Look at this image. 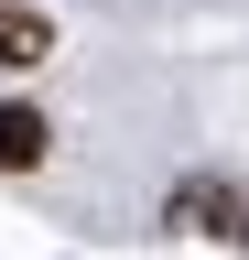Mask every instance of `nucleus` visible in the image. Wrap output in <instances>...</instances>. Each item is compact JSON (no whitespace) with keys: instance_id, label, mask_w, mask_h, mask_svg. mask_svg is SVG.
Here are the masks:
<instances>
[{"instance_id":"obj_1","label":"nucleus","mask_w":249,"mask_h":260,"mask_svg":"<svg viewBox=\"0 0 249 260\" xmlns=\"http://www.w3.org/2000/svg\"><path fill=\"white\" fill-rule=\"evenodd\" d=\"M44 54H54V22H44V11H0V65H11V76L44 65Z\"/></svg>"},{"instance_id":"obj_2","label":"nucleus","mask_w":249,"mask_h":260,"mask_svg":"<svg viewBox=\"0 0 249 260\" xmlns=\"http://www.w3.org/2000/svg\"><path fill=\"white\" fill-rule=\"evenodd\" d=\"M44 162V119L33 109H0V174H33Z\"/></svg>"}]
</instances>
